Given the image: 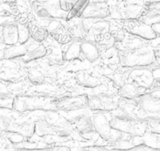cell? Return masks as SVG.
<instances>
[{
  "mask_svg": "<svg viewBox=\"0 0 160 151\" xmlns=\"http://www.w3.org/2000/svg\"><path fill=\"white\" fill-rule=\"evenodd\" d=\"M118 58L126 68L147 67L156 61L155 50L147 44L130 50H119Z\"/></svg>",
  "mask_w": 160,
  "mask_h": 151,
  "instance_id": "obj_1",
  "label": "cell"
},
{
  "mask_svg": "<svg viewBox=\"0 0 160 151\" xmlns=\"http://www.w3.org/2000/svg\"><path fill=\"white\" fill-rule=\"evenodd\" d=\"M32 8L42 21L68 19V13L61 10L59 0H35L32 3Z\"/></svg>",
  "mask_w": 160,
  "mask_h": 151,
  "instance_id": "obj_2",
  "label": "cell"
},
{
  "mask_svg": "<svg viewBox=\"0 0 160 151\" xmlns=\"http://www.w3.org/2000/svg\"><path fill=\"white\" fill-rule=\"evenodd\" d=\"M144 7L139 3L130 2L128 0H120L111 10V15L115 19L131 21L138 20L141 15H143Z\"/></svg>",
  "mask_w": 160,
  "mask_h": 151,
  "instance_id": "obj_3",
  "label": "cell"
},
{
  "mask_svg": "<svg viewBox=\"0 0 160 151\" xmlns=\"http://www.w3.org/2000/svg\"><path fill=\"white\" fill-rule=\"evenodd\" d=\"M87 36L86 40L98 43L105 38L110 32L111 24L103 19H87Z\"/></svg>",
  "mask_w": 160,
  "mask_h": 151,
  "instance_id": "obj_4",
  "label": "cell"
},
{
  "mask_svg": "<svg viewBox=\"0 0 160 151\" xmlns=\"http://www.w3.org/2000/svg\"><path fill=\"white\" fill-rule=\"evenodd\" d=\"M111 15V7L107 3L89 2L77 18L83 19H104Z\"/></svg>",
  "mask_w": 160,
  "mask_h": 151,
  "instance_id": "obj_5",
  "label": "cell"
},
{
  "mask_svg": "<svg viewBox=\"0 0 160 151\" xmlns=\"http://www.w3.org/2000/svg\"><path fill=\"white\" fill-rule=\"evenodd\" d=\"M129 81L139 89L151 88L155 83L152 70L145 67L132 69L129 74Z\"/></svg>",
  "mask_w": 160,
  "mask_h": 151,
  "instance_id": "obj_6",
  "label": "cell"
},
{
  "mask_svg": "<svg viewBox=\"0 0 160 151\" xmlns=\"http://www.w3.org/2000/svg\"><path fill=\"white\" fill-rule=\"evenodd\" d=\"M126 30L133 36L138 37L142 39L152 40L157 38L156 34L154 32L152 26L142 21H138V20L127 21Z\"/></svg>",
  "mask_w": 160,
  "mask_h": 151,
  "instance_id": "obj_7",
  "label": "cell"
},
{
  "mask_svg": "<svg viewBox=\"0 0 160 151\" xmlns=\"http://www.w3.org/2000/svg\"><path fill=\"white\" fill-rule=\"evenodd\" d=\"M94 132H97L103 139L111 140L113 137V129L111 127L110 121L108 120L104 112H98L92 117Z\"/></svg>",
  "mask_w": 160,
  "mask_h": 151,
  "instance_id": "obj_8",
  "label": "cell"
},
{
  "mask_svg": "<svg viewBox=\"0 0 160 151\" xmlns=\"http://www.w3.org/2000/svg\"><path fill=\"white\" fill-rule=\"evenodd\" d=\"M115 102L107 95H93L87 97V106L96 112H104L113 109Z\"/></svg>",
  "mask_w": 160,
  "mask_h": 151,
  "instance_id": "obj_9",
  "label": "cell"
},
{
  "mask_svg": "<svg viewBox=\"0 0 160 151\" xmlns=\"http://www.w3.org/2000/svg\"><path fill=\"white\" fill-rule=\"evenodd\" d=\"M67 30L72 39L78 41L86 40L88 31L87 20L80 18H74L68 24Z\"/></svg>",
  "mask_w": 160,
  "mask_h": 151,
  "instance_id": "obj_10",
  "label": "cell"
},
{
  "mask_svg": "<svg viewBox=\"0 0 160 151\" xmlns=\"http://www.w3.org/2000/svg\"><path fill=\"white\" fill-rule=\"evenodd\" d=\"M1 28L0 39L3 44L7 46H13L18 44V23L15 20L3 24Z\"/></svg>",
  "mask_w": 160,
  "mask_h": 151,
  "instance_id": "obj_11",
  "label": "cell"
},
{
  "mask_svg": "<svg viewBox=\"0 0 160 151\" xmlns=\"http://www.w3.org/2000/svg\"><path fill=\"white\" fill-rule=\"evenodd\" d=\"M25 45L27 47V53L24 55V58H21L24 62H31V61L43 58L47 55V50L45 47L34 40L32 38H30L28 41L25 43Z\"/></svg>",
  "mask_w": 160,
  "mask_h": 151,
  "instance_id": "obj_12",
  "label": "cell"
},
{
  "mask_svg": "<svg viewBox=\"0 0 160 151\" xmlns=\"http://www.w3.org/2000/svg\"><path fill=\"white\" fill-rule=\"evenodd\" d=\"M62 57L65 61H74L82 57L81 41L72 39L62 47Z\"/></svg>",
  "mask_w": 160,
  "mask_h": 151,
  "instance_id": "obj_13",
  "label": "cell"
},
{
  "mask_svg": "<svg viewBox=\"0 0 160 151\" xmlns=\"http://www.w3.org/2000/svg\"><path fill=\"white\" fill-rule=\"evenodd\" d=\"M81 52H82V57L86 58L90 62H94L101 56L98 44L93 41H81Z\"/></svg>",
  "mask_w": 160,
  "mask_h": 151,
  "instance_id": "obj_14",
  "label": "cell"
},
{
  "mask_svg": "<svg viewBox=\"0 0 160 151\" xmlns=\"http://www.w3.org/2000/svg\"><path fill=\"white\" fill-rule=\"evenodd\" d=\"M142 21L149 25L160 24V1L152 3L148 5Z\"/></svg>",
  "mask_w": 160,
  "mask_h": 151,
  "instance_id": "obj_15",
  "label": "cell"
},
{
  "mask_svg": "<svg viewBox=\"0 0 160 151\" xmlns=\"http://www.w3.org/2000/svg\"><path fill=\"white\" fill-rule=\"evenodd\" d=\"M27 53V47L25 44H16L13 46H8L7 48L2 52V58L6 60H13L17 58H24Z\"/></svg>",
  "mask_w": 160,
  "mask_h": 151,
  "instance_id": "obj_16",
  "label": "cell"
},
{
  "mask_svg": "<svg viewBox=\"0 0 160 151\" xmlns=\"http://www.w3.org/2000/svg\"><path fill=\"white\" fill-rule=\"evenodd\" d=\"M74 126L79 133L90 134L94 132L92 117L88 115L82 114L74 121Z\"/></svg>",
  "mask_w": 160,
  "mask_h": 151,
  "instance_id": "obj_17",
  "label": "cell"
},
{
  "mask_svg": "<svg viewBox=\"0 0 160 151\" xmlns=\"http://www.w3.org/2000/svg\"><path fill=\"white\" fill-rule=\"evenodd\" d=\"M35 133L38 136H46L56 134V125H53L47 120H38L35 124Z\"/></svg>",
  "mask_w": 160,
  "mask_h": 151,
  "instance_id": "obj_18",
  "label": "cell"
},
{
  "mask_svg": "<svg viewBox=\"0 0 160 151\" xmlns=\"http://www.w3.org/2000/svg\"><path fill=\"white\" fill-rule=\"evenodd\" d=\"M76 81L80 86L87 88H95L101 84L98 78L86 72H79L76 76Z\"/></svg>",
  "mask_w": 160,
  "mask_h": 151,
  "instance_id": "obj_19",
  "label": "cell"
},
{
  "mask_svg": "<svg viewBox=\"0 0 160 151\" xmlns=\"http://www.w3.org/2000/svg\"><path fill=\"white\" fill-rule=\"evenodd\" d=\"M139 90L140 89L135 84L129 81L126 83L121 88H119L118 94L124 99L127 101H132L138 97Z\"/></svg>",
  "mask_w": 160,
  "mask_h": 151,
  "instance_id": "obj_20",
  "label": "cell"
},
{
  "mask_svg": "<svg viewBox=\"0 0 160 151\" xmlns=\"http://www.w3.org/2000/svg\"><path fill=\"white\" fill-rule=\"evenodd\" d=\"M20 79H21V74L17 69L8 68L0 71V80L3 82L15 84L18 83Z\"/></svg>",
  "mask_w": 160,
  "mask_h": 151,
  "instance_id": "obj_21",
  "label": "cell"
},
{
  "mask_svg": "<svg viewBox=\"0 0 160 151\" xmlns=\"http://www.w3.org/2000/svg\"><path fill=\"white\" fill-rule=\"evenodd\" d=\"M30 31L31 38L35 40L36 42L41 44L43 42L47 37H48L49 33L45 27L38 25H32L31 29H29Z\"/></svg>",
  "mask_w": 160,
  "mask_h": 151,
  "instance_id": "obj_22",
  "label": "cell"
},
{
  "mask_svg": "<svg viewBox=\"0 0 160 151\" xmlns=\"http://www.w3.org/2000/svg\"><path fill=\"white\" fill-rule=\"evenodd\" d=\"M28 78L31 84L34 85H41L45 83V76L38 69H32L28 72Z\"/></svg>",
  "mask_w": 160,
  "mask_h": 151,
  "instance_id": "obj_23",
  "label": "cell"
},
{
  "mask_svg": "<svg viewBox=\"0 0 160 151\" xmlns=\"http://www.w3.org/2000/svg\"><path fill=\"white\" fill-rule=\"evenodd\" d=\"M18 36H19V44H24L28 41L31 38L30 31L27 26L18 24Z\"/></svg>",
  "mask_w": 160,
  "mask_h": 151,
  "instance_id": "obj_24",
  "label": "cell"
},
{
  "mask_svg": "<svg viewBox=\"0 0 160 151\" xmlns=\"http://www.w3.org/2000/svg\"><path fill=\"white\" fill-rule=\"evenodd\" d=\"M72 130L68 124H62L56 126V134L61 137H68L72 134Z\"/></svg>",
  "mask_w": 160,
  "mask_h": 151,
  "instance_id": "obj_25",
  "label": "cell"
},
{
  "mask_svg": "<svg viewBox=\"0 0 160 151\" xmlns=\"http://www.w3.org/2000/svg\"><path fill=\"white\" fill-rule=\"evenodd\" d=\"M21 133L24 137H31L35 133V124L30 122L25 123L21 128Z\"/></svg>",
  "mask_w": 160,
  "mask_h": 151,
  "instance_id": "obj_26",
  "label": "cell"
},
{
  "mask_svg": "<svg viewBox=\"0 0 160 151\" xmlns=\"http://www.w3.org/2000/svg\"><path fill=\"white\" fill-rule=\"evenodd\" d=\"M7 138L13 144H19V143H22L24 141V136L21 132H11L7 135Z\"/></svg>",
  "mask_w": 160,
  "mask_h": 151,
  "instance_id": "obj_27",
  "label": "cell"
},
{
  "mask_svg": "<svg viewBox=\"0 0 160 151\" xmlns=\"http://www.w3.org/2000/svg\"><path fill=\"white\" fill-rule=\"evenodd\" d=\"M59 2L61 10L68 13L73 9L78 0H59Z\"/></svg>",
  "mask_w": 160,
  "mask_h": 151,
  "instance_id": "obj_28",
  "label": "cell"
},
{
  "mask_svg": "<svg viewBox=\"0 0 160 151\" xmlns=\"http://www.w3.org/2000/svg\"><path fill=\"white\" fill-rule=\"evenodd\" d=\"M13 106L11 97L7 94L0 92V108H10Z\"/></svg>",
  "mask_w": 160,
  "mask_h": 151,
  "instance_id": "obj_29",
  "label": "cell"
},
{
  "mask_svg": "<svg viewBox=\"0 0 160 151\" xmlns=\"http://www.w3.org/2000/svg\"><path fill=\"white\" fill-rule=\"evenodd\" d=\"M152 74H153L154 81H155V83L160 84V67L153 69V70H152Z\"/></svg>",
  "mask_w": 160,
  "mask_h": 151,
  "instance_id": "obj_30",
  "label": "cell"
},
{
  "mask_svg": "<svg viewBox=\"0 0 160 151\" xmlns=\"http://www.w3.org/2000/svg\"><path fill=\"white\" fill-rule=\"evenodd\" d=\"M152 28L153 29L154 32L156 34L157 37H160V24H152Z\"/></svg>",
  "mask_w": 160,
  "mask_h": 151,
  "instance_id": "obj_31",
  "label": "cell"
},
{
  "mask_svg": "<svg viewBox=\"0 0 160 151\" xmlns=\"http://www.w3.org/2000/svg\"><path fill=\"white\" fill-rule=\"evenodd\" d=\"M52 151H71V149L67 146H61V147L55 148Z\"/></svg>",
  "mask_w": 160,
  "mask_h": 151,
  "instance_id": "obj_32",
  "label": "cell"
},
{
  "mask_svg": "<svg viewBox=\"0 0 160 151\" xmlns=\"http://www.w3.org/2000/svg\"><path fill=\"white\" fill-rule=\"evenodd\" d=\"M155 52V57H156V61L159 63L160 65V50H158Z\"/></svg>",
  "mask_w": 160,
  "mask_h": 151,
  "instance_id": "obj_33",
  "label": "cell"
},
{
  "mask_svg": "<svg viewBox=\"0 0 160 151\" xmlns=\"http://www.w3.org/2000/svg\"><path fill=\"white\" fill-rule=\"evenodd\" d=\"M90 2H96V3H107L108 0H90Z\"/></svg>",
  "mask_w": 160,
  "mask_h": 151,
  "instance_id": "obj_34",
  "label": "cell"
},
{
  "mask_svg": "<svg viewBox=\"0 0 160 151\" xmlns=\"http://www.w3.org/2000/svg\"><path fill=\"white\" fill-rule=\"evenodd\" d=\"M113 1H116V2H117V3H118V2H119L120 0H113Z\"/></svg>",
  "mask_w": 160,
  "mask_h": 151,
  "instance_id": "obj_35",
  "label": "cell"
}]
</instances>
